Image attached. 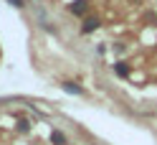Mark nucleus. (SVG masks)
I'll list each match as a JSON object with an SVG mask.
<instances>
[{"label":"nucleus","mask_w":157,"mask_h":145,"mask_svg":"<svg viewBox=\"0 0 157 145\" xmlns=\"http://www.w3.org/2000/svg\"><path fill=\"white\" fill-rule=\"evenodd\" d=\"M114 71L119 74V76H127V74H129V71H127V66H124V64H114Z\"/></svg>","instance_id":"4"},{"label":"nucleus","mask_w":157,"mask_h":145,"mask_svg":"<svg viewBox=\"0 0 157 145\" xmlns=\"http://www.w3.org/2000/svg\"><path fill=\"white\" fill-rule=\"evenodd\" d=\"M10 3H13V5H23V0H10Z\"/></svg>","instance_id":"6"},{"label":"nucleus","mask_w":157,"mask_h":145,"mask_svg":"<svg viewBox=\"0 0 157 145\" xmlns=\"http://www.w3.org/2000/svg\"><path fill=\"white\" fill-rule=\"evenodd\" d=\"M96 28H99V21H96V18H89V21L84 23V33H91V31H96Z\"/></svg>","instance_id":"2"},{"label":"nucleus","mask_w":157,"mask_h":145,"mask_svg":"<svg viewBox=\"0 0 157 145\" xmlns=\"http://www.w3.org/2000/svg\"><path fill=\"white\" fill-rule=\"evenodd\" d=\"M71 13H76V15L86 13V3H84V0H76V3H71Z\"/></svg>","instance_id":"1"},{"label":"nucleus","mask_w":157,"mask_h":145,"mask_svg":"<svg viewBox=\"0 0 157 145\" xmlns=\"http://www.w3.org/2000/svg\"><path fill=\"white\" fill-rule=\"evenodd\" d=\"M51 140H53L56 145H66V138H63V132H58V130H53V132H51Z\"/></svg>","instance_id":"3"},{"label":"nucleus","mask_w":157,"mask_h":145,"mask_svg":"<svg viewBox=\"0 0 157 145\" xmlns=\"http://www.w3.org/2000/svg\"><path fill=\"white\" fill-rule=\"evenodd\" d=\"M66 92H74V94H78V92H81V89H78L76 84H66Z\"/></svg>","instance_id":"5"}]
</instances>
